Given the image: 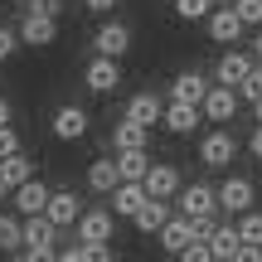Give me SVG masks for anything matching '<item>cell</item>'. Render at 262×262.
I'll return each instance as SVG.
<instances>
[{
	"mask_svg": "<svg viewBox=\"0 0 262 262\" xmlns=\"http://www.w3.org/2000/svg\"><path fill=\"white\" fill-rule=\"evenodd\" d=\"M214 93V83H209L204 73H180L175 83H170V93H165V102H189V107H204V97Z\"/></svg>",
	"mask_w": 262,
	"mask_h": 262,
	"instance_id": "obj_1",
	"label": "cell"
},
{
	"mask_svg": "<svg viewBox=\"0 0 262 262\" xmlns=\"http://www.w3.org/2000/svg\"><path fill=\"white\" fill-rule=\"evenodd\" d=\"M209 25V39H214V44H238V39H243V25L248 19L238 15V5H219L214 15L204 19Z\"/></svg>",
	"mask_w": 262,
	"mask_h": 262,
	"instance_id": "obj_2",
	"label": "cell"
},
{
	"mask_svg": "<svg viewBox=\"0 0 262 262\" xmlns=\"http://www.w3.org/2000/svg\"><path fill=\"white\" fill-rule=\"evenodd\" d=\"M83 83L93 88V93H117V83H122V58H107V54H97L93 63L83 68Z\"/></svg>",
	"mask_w": 262,
	"mask_h": 262,
	"instance_id": "obj_3",
	"label": "cell"
},
{
	"mask_svg": "<svg viewBox=\"0 0 262 262\" xmlns=\"http://www.w3.org/2000/svg\"><path fill=\"white\" fill-rule=\"evenodd\" d=\"M58 39V19L54 15H34L29 10L25 19H19V44H29V49H49Z\"/></svg>",
	"mask_w": 262,
	"mask_h": 262,
	"instance_id": "obj_4",
	"label": "cell"
},
{
	"mask_svg": "<svg viewBox=\"0 0 262 262\" xmlns=\"http://www.w3.org/2000/svg\"><path fill=\"white\" fill-rule=\"evenodd\" d=\"M233 150H238L233 131H209V136L199 141V160H204L209 170H224L228 160H233Z\"/></svg>",
	"mask_w": 262,
	"mask_h": 262,
	"instance_id": "obj_5",
	"label": "cell"
},
{
	"mask_svg": "<svg viewBox=\"0 0 262 262\" xmlns=\"http://www.w3.org/2000/svg\"><path fill=\"white\" fill-rule=\"evenodd\" d=\"M146 199H150V189L141 185V180H122V185L112 189V214L117 219H136Z\"/></svg>",
	"mask_w": 262,
	"mask_h": 262,
	"instance_id": "obj_6",
	"label": "cell"
},
{
	"mask_svg": "<svg viewBox=\"0 0 262 262\" xmlns=\"http://www.w3.org/2000/svg\"><path fill=\"white\" fill-rule=\"evenodd\" d=\"M112 209H83V219H78V243H107L112 238Z\"/></svg>",
	"mask_w": 262,
	"mask_h": 262,
	"instance_id": "obj_7",
	"label": "cell"
},
{
	"mask_svg": "<svg viewBox=\"0 0 262 262\" xmlns=\"http://www.w3.org/2000/svg\"><path fill=\"white\" fill-rule=\"evenodd\" d=\"M219 209H228V214H248V209H253V180L228 175L224 185H219Z\"/></svg>",
	"mask_w": 262,
	"mask_h": 262,
	"instance_id": "obj_8",
	"label": "cell"
},
{
	"mask_svg": "<svg viewBox=\"0 0 262 262\" xmlns=\"http://www.w3.org/2000/svg\"><path fill=\"white\" fill-rule=\"evenodd\" d=\"M253 58H257V54H243V49H228V54L219 58V68H214V83H228V88H238V83H243V78H248V73L257 68Z\"/></svg>",
	"mask_w": 262,
	"mask_h": 262,
	"instance_id": "obj_9",
	"label": "cell"
},
{
	"mask_svg": "<svg viewBox=\"0 0 262 262\" xmlns=\"http://www.w3.org/2000/svg\"><path fill=\"white\" fill-rule=\"evenodd\" d=\"M156 238H160V248H165V253H175V257L185 253L189 243H199V233H194V219H189V214H180V219H170V224L160 228Z\"/></svg>",
	"mask_w": 262,
	"mask_h": 262,
	"instance_id": "obj_10",
	"label": "cell"
},
{
	"mask_svg": "<svg viewBox=\"0 0 262 262\" xmlns=\"http://www.w3.org/2000/svg\"><path fill=\"white\" fill-rule=\"evenodd\" d=\"M93 49H97V54H107V58H122L126 49H131V29L122 25V19H107V25L93 34Z\"/></svg>",
	"mask_w": 262,
	"mask_h": 262,
	"instance_id": "obj_11",
	"label": "cell"
},
{
	"mask_svg": "<svg viewBox=\"0 0 262 262\" xmlns=\"http://www.w3.org/2000/svg\"><path fill=\"white\" fill-rule=\"evenodd\" d=\"M180 209H185L189 219H214V214H219V189H209V185H185Z\"/></svg>",
	"mask_w": 262,
	"mask_h": 262,
	"instance_id": "obj_12",
	"label": "cell"
},
{
	"mask_svg": "<svg viewBox=\"0 0 262 262\" xmlns=\"http://www.w3.org/2000/svg\"><path fill=\"white\" fill-rule=\"evenodd\" d=\"M49 199H54V189H49L44 180H29V185H19V189H15V209H19L25 219L44 214V209H49Z\"/></svg>",
	"mask_w": 262,
	"mask_h": 262,
	"instance_id": "obj_13",
	"label": "cell"
},
{
	"mask_svg": "<svg viewBox=\"0 0 262 262\" xmlns=\"http://www.w3.org/2000/svg\"><path fill=\"white\" fill-rule=\"evenodd\" d=\"M238 102H243V97H238V88L214 83V93L204 97V117H209V122H228V117L238 112Z\"/></svg>",
	"mask_w": 262,
	"mask_h": 262,
	"instance_id": "obj_14",
	"label": "cell"
},
{
	"mask_svg": "<svg viewBox=\"0 0 262 262\" xmlns=\"http://www.w3.org/2000/svg\"><path fill=\"white\" fill-rule=\"evenodd\" d=\"M49 126H54L58 141H78V136H88V112L68 102V107H58V112H54V122H49Z\"/></svg>",
	"mask_w": 262,
	"mask_h": 262,
	"instance_id": "obj_15",
	"label": "cell"
},
{
	"mask_svg": "<svg viewBox=\"0 0 262 262\" xmlns=\"http://www.w3.org/2000/svg\"><path fill=\"white\" fill-rule=\"evenodd\" d=\"M131 224H136V233H146V238H150V233H160V228L170 224V199H156V194H150Z\"/></svg>",
	"mask_w": 262,
	"mask_h": 262,
	"instance_id": "obj_16",
	"label": "cell"
},
{
	"mask_svg": "<svg viewBox=\"0 0 262 262\" xmlns=\"http://www.w3.org/2000/svg\"><path fill=\"white\" fill-rule=\"evenodd\" d=\"M49 219H54L58 228H68V224H78L83 219V204H78V194L73 189H54V199H49V209H44Z\"/></svg>",
	"mask_w": 262,
	"mask_h": 262,
	"instance_id": "obj_17",
	"label": "cell"
},
{
	"mask_svg": "<svg viewBox=\"0 0 262 262\" xmlns=\"http://www.w3.org/2000/svg\"><path fill=\"white\" fill-rule=\"evenodd\" d=\"M126 117H131V122H141V126H156V122H165V102H160L156 93H136L126 102Z\"/></svg>",
	"mask_w": 262,
	"mask_h": 262,
	"instance_id": "obj_18",
	"label": "cell"
},
{
	"mask_svg": "<svg viewBox=\"0 0 262 262\" xmlns=\"http://www.w3.org/2000/svg\"><path fill=\"white\" fill-rule=\"evenodd\" d=\"M199 117H204V107H189V102H165V131H175V136H189V131L199 126Z\"/></svg>",
	"mask_w": 262,
	"mask_h": 262,
	"instance_id": "obj_19",
	"label": "cell"
},
{
	"mask_svg": "<svg viewBox=\"0 0 262 262\" xmlns=\"http://www.w3.org/2000/svg\"><path fill=\"white\" fill-rule=\"evenodd\" d=\"M117 185H122V165H117V160H93V165H88V189L112 194Z\"/></svg>",
	"mask_w": 262,
	"mask_h": 262,
	"instance_id": "obj_20",
	"label": "cell"
},
{
	"mask_svg": "<svg viewBox=\"0 0 262 262\" xmlns=\"http://www.w3.org/2000/svg\"><path fill=\"white\" fill-rule=\"evenodd\" d=\"M146 136H150V126H141V122H131V117H122L112 131V146L117 150H146Z\"/></svg>",
	"mask_w": 262,
	"mask_h": 262,
	"instance_id": "obj_21",
	"label": "cell"
},
{
	"mask_svg": "<svg viewBox=\"0 0 262 262\" xmlns=\"http://www.w3.org/2000/svg\"><path fill=\"white\" fill-rule=\"evenodd\" d=\"M209 248H214V257H219V262H233V257H238V248H243V233H238L233 224H219V228H214V238H209Z\"/></svg>",
	"mask_w": 262,
	"mask_h": 262,
	"instance_id": "obj_22",
	"label": "cell"
},
{
	"mask_svg": "<svg viewBox=\"0 0 262 262\" xmlns=\"http://www.w3.org/2000/svg\"><path fill=\"white\" fill-rule=\"evenodd\" d=\"M146 189L156 199H170V194H180V175H175V165H150V175H146Z\"/></svg>",
	"mask_w": 262,
	"mask_h": 262,
	"instance_id": "obj_23",
	"label": "cell"
},
{
	"mask_svg": "<svg viewBox=\"0 0 262 262\" xmlns=\"http://www.w3.org/2000/svg\"><path fill=\"white\" fill-rule=\"evenodd\" d=\"M0 180H5L10 194H15L19 185H29V180H34V165H29L25 156H10V160H0Z\"/></svg>",
	"mask_w": 262,
	"mask_h": 262,
	"instance_id": "obj_24",
	"label": "cell"
},
{
	"mask_svg": "<svg viewBox=\"0 0 262 262\" xmlns=\"http://www.w3.org/2000/svg\"><path fill=\"white\" fill-rule=\"evenodd\" d=\"M117 165H122V180H141V185H146V175H150V156L146 150H117Z\"/></svg>",
	"mask_w": 262,
	"mask_h": 262,
	"instance_id": "obj_25",
	"label": "cell"
},
{
	"mask_svg": "<svg viewBox=\"0 0 262 262\" xmlns=\"http://www.w3.org/2000/svg\"><path fill=\"white\" fill-rule=\"evenodd\" d=\"M15 248H25V224L0 214V253H15Z\"/></svg>",
	"mask_w": 262,
	"mask_h": 262,
	"instance_id": "obj_26",
	"label": "cell"
},
{
	"mask_svg": "<svg viewBox=\"0 0 262 262\" xmlns=\"http://www.w3.org/2000/svg\"><path fill=\"white\" fill-rule=\"evenodd\" d=\"M214 0H175V15L180 19H209V15H214Z\"/></svg>",
	"mask_w": 262,
	"mask_h": 262,
	"instance_id": "obj_27",
	"label": "cell"
},
{
	"mask_svg": "<svg viewBox=\"0 0 262 262\" xmlns=\"http://www.w3.org/2000/svg\"><path fill=\"white\" fill-rule=\"evenodd\" d=\"M238 97H243L248 107H253V102H262V68H253V73L238 83Z\"/></svg>",
	"mask_w": 262,
	"mask_h": 262,
	"instance_id": "obj_28",
	"label": "cell"
},
{
	"mask_svg": "<svg viewBox=\"0 0 262 262\" xmlns=\"http://www.w3.org/2000/svg\"><path fill=\"white\" fill-rule=\"evenodd\" d=\"M238 233H243V243H257V248H262V214H253V209H248L243 224H238Z\"/></svg>",
	"mask_w": 262,
	"mask_h": 262,
	"instance_id": "obj_29",
	"label": "cell"
},
{
	"mask_svg": "<svg viewBox=\"0 0 262 262\" xmlns=\"http://www.w3.org/2000/svg\"><path fill=\"white\" fill-rule=\"evenodd\" d=\"M180 262H219V257H214V248H209V243H189L185 253H180Z\"/></svg>",
	"mask_w": 262,
	"mask_h": 262,
	"instance_id": "obj_30",
	"label": "cell"
},
{
	"mask_svg": "<svg viewBox=\"0 0 262 262\" xmlns=\"http://www.w3.org/2000/svg\"><path fill=\"white\" fill-rule=\"evenodd\" d=\"M10 156H19V136H15V126H0V160H10Z\"/></svg>",
	"mask_w": 262,
	"mask_h": 262,
	"instance_id": "obj_31",
	"label": "cell"
},
{
	"mask_svg": "<svg viewBox=\"0 0 262 262\" xmlns=\"http://www.w3.org/2000/svg\"><path fill=\"white\" fill-rule=\"evenodd\" d=\"M238 5V15L248 19V25H262V0H233Z\"/></svg>",
	"mask_w": 262,
	"mask_h": 262,
	"instance_id": "obj_32",
	"label": "cell"
},
{
	"mask_svg": "<svg viewBox=\"0 0 262 262\" xmlns=\"http://www.w3.org/2000/svg\"><path fill=\"white\" fill-rule=\"evenodd\" d=\"M83 257H88V262H117L107 243H83Z\"/></svg>",
	"mask_w": 262,
	"mask_h": 262,
	"instance_id": "obj_33",
	"label": "cell"
},
{
	"mask_svg": "<svg viewBox=\"0 0 262 262\" xmlns=\"http://www.w3.org/2000/svg\"><path fill=\"white\" fill-rule=\"evenodd\" d=\"M29 10H34V15H63V0H29Z\"/></svg>",
	"mask_w": 262,
	"mask_h": 262,
	"instance_id": "obj_34",
	"label": "cell"
},
{
	"mask_svg": "<svg viewBox=\"0 0 262 262\" xmlns=\"http://www.w3.org/2000/svg\"><path fill=\"white\" fill-rule=\"evenodd\" d=\"M15 44H19V29H5V25H0V58L15 54Z\"/></svg>",
	"mask_w": 262,
	"mask_h": 262,
	"instance_id": "obj_35",
	"label": "cell"
},
{
	"mask_svg": "<svg viewBox=\"0 0 262 262\" xmlns=\"http://www.w3.org/2000/svg\"><path fill=\"white\" fill-rule=\"evenodd\" d=\"M25 253H29V262H58L54 243H39V248H25Z\"/></svg>",
	"mask_w": 262,
	"mask_h": 262,
	"instance_id": "obj_36",
	"label": "cell"
},
{
	"mask_svg": "<svg viewBox=\"0 0 262 262\" xmlns=\"http://www.w3.org/2000/svg\"><path fill=\"white\" fill-rule=\"evenodd\" d=\"M233 262H262V248L257 243H243V248H238V257Z\"/></svg>",
	"mask_w": 262,
	"mask_h": 262,
	"instance_id": "obj_37",
	"label": "cell"
},
{
	"mask_svg": "<svg viewBox=\"0 0 262 262\" xmlns=\"http://www.w3.org/2000/svg\"><path fill=\"white\" fill-rule=\"evenodd\" d=\"M248 150H253V156L262 160V122H257V131H253V136H248Z\"/></svg>",
	"mask_w": 262,
	"mask_h": 262,
	"instance_id": "obj_38",
	"label": "cell"
},
{
	"mask_svg": "<svg viewBox=\"0 0 262 262\" xmlns=\"http://www.w3.org/2000/svg\"><path fill=\"white\" fill-rule=\"evenodd\" d=\"M83 5H88V10H93V15H107V10H112V5H117V0H83Z\"/></svg>",
	"mask_w": 262,
	"mask_h": 262,
	"instance_id": "obj_39",
	"label": "cell"
},
{
	"mask_svg": "<svg viewBox=\"0 0 262 262\" xmlns=\"http://www.w3.org/2000/svg\"><path fill=\"white\" fill-rule=\"evenodd\" d=\"M58 262H88V257H83V243H78V248H68V253H58Z\"/></svg>",
	"mask_w": 262,
	"mask_h": 262,
	"instance_id": "obj_40",
	"label": "cell"
},
{
	"mask_svg": "<svg viewBox=\"0 0 262 262\" xmlns=\"http://www.w3.org/2000/svg\"><path fill=\"white\" fill-rule=\"evenodd\" d=\"M0 126H10V102L0 97Z\"/></svg>",
	"mask_w": 262,
	"mask_h": 262,
	"instance_id": "obj_41",
	"label": "cell"
},
{
	"mask_svg": "<svg viewBox=\"0 0 262 262\" xmlns=\"http://www.w3.org/2000/svg\"><path fill=\"white\" fill-rule=\"evenodd\" d=\"M253 54H257V63H262V34H257V39H253Z\"/></svg>",
	"mask_w": 262,
	"mask_h": 262,
	"instance_id": "obj_42",
	"label": "cell"
},
{
	"mask_svg": "<svg viewBox=\"0 0 262 262\" xmlns=\"http://www.w3.org/2000/svg\"><path fill=\"white\" fill-rule=\"evenodd\" d=\"M253 117H257V122H262V102H253Z\"/></svg>",
	"mask_w": 262,
	"mask_h": 262,
	"instance_id": "obj_43",
	"label": "cell"
},
{
	"mask_svg": "<svg viewBox=\"0 0 262 262\" xmlns=\"http://www.w3.org/2000/svg\"><path fill=\"white\" fill-rule=\"evenodd\" d=\"M10 262H29V253H15V257H10Z\"/></svg>",
	"mask_w": 262,
	"mask_h": 262,
	"instance_id": "obj_44",
	"label": "cell"
},
{
	"mask_svg": "<svg viewBox=\"0 0 262 262\" xmlns=\"http://www.w3.org/2000/svg\"><path fill=\"white\" fill-rule=\"evenodd\" d=\"M5 194H10V185H5V180H0V199H5Z\"/></svg>",
	"mask_w": 262,
	"mask_h": 262,
	"instance_id": "obj_45",
	"label": "cell"
}]
</instances>
